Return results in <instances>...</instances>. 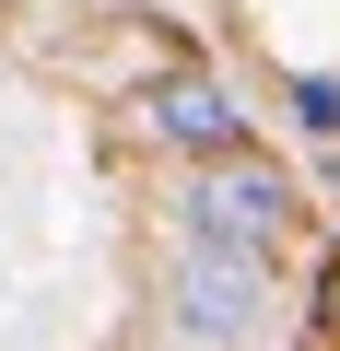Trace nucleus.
Segmentation results:
<instances>
[{"label":"nucleus","instance_id":"5","mask_svg":"<svg viewBox=\"0 0 340 351\" xmlns=\"http://www.w3.org/2000/svg\"><path fill=\"white\" fill-rule=\"evenodd\" d=\"M328 316H340V258H328Z\"/></svg>","mask_w":340,"mask_h":351},{"label":"nucleus","instance_id":"3","mask_svg":"<svg viewBox=\"0 0 340 351\" xmlns=\"http://www.w3.org/2000/svg\"><path fill=\"white\" fill-rule=\"evenodd\" d=\"M141 117H152V141H177V152H200V164H235V141H247V117H235V94H223L212 71H164V82L141 94Z\"/></svg>","mask_w":340,"mask_h":351},{"label":"nucleus","instance_id":"1","mask_svg":"<svg viewBox=\"0 0 340 351\" xmlns=\"http://www.w3.org/2000/svg\"><path fill=\"white\" fill-rule=\"evenodd\" d=\"M282 234H293V176H282V164L235 152V164H212L200 188H188V258H247V269H270Z\"/></svg>","mask_w":340,"mask_h":351},{"label":"nucleus","instance_id":"2","mask_svg":"<svg viewBox=\"0 0 340 351\" xmlns=\"http://www.w3.org/2000/svg\"><path fill=\"white\" fill-rule=\"evenodd\" d=\"M164 316H177V339H200V351H235V339L270 328V269H247V258H177Z\"/></svg>","mask_w":340,"mask_h":351},{"label":"nucleus","instance_id":"4","mask_svg":"<svg viewBox=\"0 0 340 351\" xmlns=\"http://www.w3.org/2000/svg\"><path fill=\"white\" fill-rule=\"evenodd\" d=\"M293 117L317 141H340V71H293Z\"/></svg>","mask_w":340,"mask_h":351}]
</instances>
